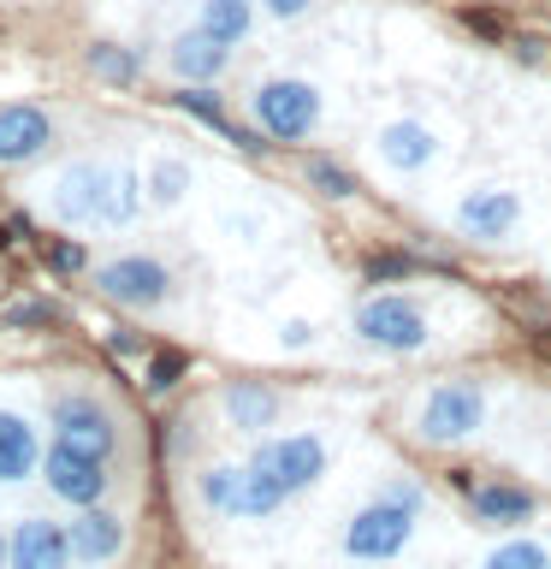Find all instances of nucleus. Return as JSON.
Listing matches in <instances>:
<instances>
[{"label": "nucleus", "instance_id": "nucleus-6", "mask_svg": "<svg viewBox=\"0 0 551 569\" xmlns=\"http://www.w3.org/2000/svg\"><path fill=\"white\" fill-rule=\"evenodd\" d=\"M487 416H492L487 386L439 380L433 391H421V403H415V439L421 445H462V439H474L480 427H487Z\"/></svg>", "mask_w": 551, "mask_h": 569}, {"label": "nucleus", "instance_id": "nucleus-11", "mask_svg": "<svg viewBox=\"0 0 551 569\" xmlns=\"http://www.w3.org/2000/svg\"><path fill=\"white\" fill-rule=\"evenodd\" d=\"M53 142H60V119H53L48 107H30V101H7V107H0V167H7V172L48 160Z\"/></svg>", "mask_w": 551, "mask_h": 569}, {"label": "nucleus", "instance_id": "nucleus-25", "mask_svg": "<svg viewBox=\"0 0 551 569\" xmlns=\"http://www.w3.org/2000/svg\"><path fill=\"white\" fill-rule=\"evenodd\" d=\"M83 60H89V71H96V78L101 83H137V53H124L119 42H96V48H89L83 53Z\"/></svg>", "mask_w": 551, "mask_h": 569}, {"label": "nucleus", "instance_id": "nucleus-30", "mask_svg": "<svg viewBox=\"0 0 551 569\" xmlns=\"http://www.w3.org/2000/svg\"><path fill=\"white\" fill-rule=\"evenodd\" d=\"M314 338H320V327H314V320H284V327H279V350H314Z\"/></svg>", "mask_w": 551, "mask_h": 569}, {"label": "nucleus", "instance_id": "nucleus-33", "mask_svg": "<svg viewBox=\"0 0 551 569\" xmlns=\"http://www.w3.org/2000/svg\"><path fill=\"white\" fill-rule=\"evenodd\" d=\"M0 569H7V533H0Z\"/></svg>", "mask_w": 551, "mask_h": 569}, {"label": "nucleus", "instance_id": "nucleus-31", "mask_svg": "<svg viewBox=\"0 0 551 569\" xmlns=\"http://www.w3.org/2000/svg\"><path fill=\"white\" fill-rule=\"evenodd\" d=\"M226 231H231V238H243V243H256L267 226L256 220V213H226Z\"/></svg>", "mask_w": 551, "mask_h": 569}, {"label": "nucleus", "instance_id": "nucleus-26", "mask_svg": "<svg viewBox=\"0 0 551 569\" xmlns=\"http://www.w3.org/2000/svg\"><path fill=\"white\" fill-rule=\"evenodd\" d=\"M380 498H391V505H403L409 516H427V492H421V480H409V475H391Z\"/></svg>", "mask_w": 551, "mask_h": 569}, {"label": "nucleus", "instance_id": "nucleus-10", "mask_svg": "<svg viewBox=\"0 0 551 569\" xmlns=\"http://www.w3.org/2000/svg\"><path fill=\"white\" fill-rule=\"evenodd\" d=\"M451 226L469 243H504V238H515V226H522V190L498 184V178L492 184H469L451 208Z\"/></svg>", "mask_w": 551, "mask_h": 569}, {"label": "nucleus", "instance_id": "nucleus-23", "mask_svg": "<svg viewBox=\"0 0 551 569\" xmlns=\"http://www.w3.org/2000/svg\"><path fill=\"white\" fill-rule=\"evenodd\" d=\"M480 569H551V546L515 533V540H498L487 558H480Z\"/></svg>", "mask_w": 551, "mask_h": 569}, {"label": "nucleus", "instance_id": "nucleus-22", "mask_svg": "<svg viewBox=\"0 0 551 569\" xmlns=\"http://www.w3.org/2000/svg\"><path fill=\"white\" fill-rule=\"evenodd\" d=\"M196 498L208 516L238 522V498H243V462H202L196 469Z\"/></svg>", "mask_w": 551, "mask_h": 569}, {"label": "nucleus", "instance_id": "nucleus-16", "mask_svg": "<svg viewBox=\"0 0 551 569\" xmlns=\"http://www.w3.org/2000/svg\"><path fill=\"white\" fill-rule=\"evenodd\" d=\"M279 391L273 386H261V380H231L220 391V416L231 433H243V439H267V427H279Z\"/></svg>", "mask_w": 551, "mask_h": 569}, {"label": "nucleus", "instance_id": "nucleus-14", "mask_svg": "<svg viewBox=\"0 0 551 569\" xmlns=\"http://www.w3.org/2000/svg\"><path fill=\"white\" fill-rule=\"evenodd\" d=\"M71 528L53 516H18L7 533V569H71Z\"/></svg>", "mask_w": 551, "mask_h": 569}, {"label": "nucleus", "instance_id": "nucleus-29", "mask_svg": "<svg viewBox=\"0 0 551 569\" xmlns=\"http://www.w3.org/2000/svg\"><path fill=\"white\" fill-rule=\"evenodd\" d=\"M178 373H184V356H178V350L154 356V362H149V391H172V386H178Z\"/></svg>", "mask_w": 551, "mask_h": 569}, {"label": "nucleus", "instance_id": "nucleus-32", "mask_svg": "<svg viewBox=\"0 0 551 569\" xmlns=\"http://www.w3.org/2000/svg\"><path fill=\"white\" fill-rule=\"evenodd\" d=\"M53 267H83V249H71V243H60V249H53Z\"/></svg>", "mask_w": 551, "mask_h": 569}, {"label": "nucleus", "instance_id": "nucleus-5", "mask_svg": "<svg viewBox=\"0 0 551 569\" xmlns=\"http://www.w3.org/2000/svg\"><path fill=\"white\" fill-rule=\"evenodd\" d=\"M350 332H355V345H368L380 356H415V350H427V338H433L427 309L415 297H398V291H373V297L355 302Z\"/></svg>", "mask_w": 551, "mask_h": 569}, {"label": "nucleus", "instance_id": "nucleus-27", "mask_svg": "<svg viewBox=\"0 0 551 569\" xmlns=\"http://www.w3.org/2000/svg\"><path fill=\"white\" fill-rule=\"evenodd\" d=\"M256 7L273 18V24H302V18H309L320 0H256Z\"/></svg>", "mask_w": 551, "mask_h": 569}, {"label": "nucleus", "instance_id": "nucleus-9", "mask_svg": "<svg viewBox=\"0 0 551 569\" xmlns=\"http://www.w3.org/2000/svg\"><path fill=\"white\" fill-rule=\"evenodd\" d=\"M48 487V498H60L66 510H89V505H107L113 498V462L101 457H83L71 451V445H53L42 451V475H36Z\"/></svg>", "mask_w": 551, "mask_h": 569}, {"label": "nucleus", "instance_id": "nucleus-17", "mask_svg": "<svg viewBox=\"0 0 551 569\" xmlns=\"http://www.w3.org/2000/svg\"><path fill=\"white\" fill-rule=\"evenodd\" d=\"M226 66H231V48L226 42H213L208 30H178L172 42H167V71L178 83H213V78H226Z\"/></svg>", "mask_w": 551, "mask_h": 569}, {"label": "nucleus", "instance_id": "nucleus-7", "mask_svg": "<svg viewBox=\"0 0 551 569\" xmlns=\"http://www.w3.org/2000/svg\"><path fill=\"white\" fill-rule=\"evenodd\" d=\"M415 522L421 516H409L403 505H391V498L373 492L368 505L350 510L344 533H338V551H344L350 563H391L409 551V540H415Z\"/></svg>", "mask_w": 551, "mask_h": 569}, {"label": "nucleus", "instance_id": "nucleus-21", "mask_svg": "<svg viewBox=\"0 0 551 569\" xmlns=\"http://www.w3.org/2000/svg\"><path fill=\"white\" fill-rule=\"evenodd\" d=\"M196 30H208L226 48H243L256 36V0H196Z\"/></svg>", "mask_w": 551, "mask_h": 569}, {"label": "nucleus", "instance_id": "nucleus-1", "mask_svg": "<svg viewBox=\"0 0 551 569\" xmlns=\"http://www.w3.org/2000/svg\"><path fill=\"white\" fill-rule=\"evenodd\" d=\"M42 416H48L53 445H71V451H83V457L113 462L119 445H124V421H119L113 398H107L96 380H83V373H60V380H48Z\"/></svg>", "mask_w": 551, "mask_h": 569}, {"label": "nucleus", "instance_id": "nucleus-3", "mask_svg": "<svg viewBox=\"0 0 551 569\" xmlns=\"http://www.w3.org/2000/svg\"><path fill=\"white\" fill-rule=\"evenodd\" d=\"M249 119L273 142H309L327 119V96L309 78H261L249 89Z\"/></svg>", "mask_w": 551, "mask_h": 569}, {"label": "nucleus", "instance_id": "nucleus-13", "mask_svg": "<svg viewBox=\"0 0 551 569\" xmlns=\"http://www.w3.org/2000/svg\"><path fill=\"white\" fill-rule=\"evenodd\" d=\"M439 149L444 142L427 119H385L380 131H373V154H380V167L391 178H421L439 160Z\"/></svg>", "mask_w": 551, "mask_h": 569}, {"label": "nucleus", "instance_id": "nucleus-15", "mask_svg": "<svg viewBox=\"0 0 551 569\" xmlns=\"http://www.w3.org/2000/svg\"><path fill=\"white\" fill-rule=\"evenodd\" d=\"M71 558H78L83 569H101L113 563L124 551V516L107 510V505H89V510H71Z\"/></svg>", "mask_w": 551, "mask_h": 569}, {"label": "nucleus", "instance_id": "nucleus-20", "mask_svg": "<svg viewBox=\"0 0 551 569\" xmlns=\"http://www.w3.org/2000/svg\"><path fill=\"white\" fill-rule=\"evenodd\" d=\"M190 184H196V167L184 154H154L149 172H142V202H149L154 213H172L190 196Z\"/></svg>", "mask_w": 551, "mask_h": 569}, {"label": "nucleus", "instance_id": "nucleus-8", "mask_svg": "<svg viewBox=\"0 0 551 569\" xmlns=\"http://www.w3.org/2000/svg\"><path fill=\"white\" fill-rule=\"evenodd\" d=\"M101 172H107V154L60 160L42 184V213L66 231H96L101 226Z\"/></svg>", "mask_w": 551, "mask_h": 569}, {"label": "nucleus", "instance_id": "nucleus-19", "mask_svg": "<svg viewBox=\"0 0 551 569\" xmlns=\"http://www.w3.org/2000/svg\"><path fill=\"white\" fill-rule=\"evenodd\" d=\"M469 510L492 528H515V522H528V516L540 510V498H533L528 487H510V480H487V487H469Z\"/></svg>", "mask_w": 551, "mask_h": 569}, {"label": "nucleus", "instance_id": "nucleus-24", "mask_svg": "<svg viewBox=\"0 0 551 569\" xmlns=\"http://www.w3.org/2000/svg\"><path fill=\"white\" fill-rule=\"evenodd\" d=\"M302 178H309V184L327 196V202H350V196H355V178L338 167L332 154H309V160H302Z\"/></svg>", "mask_w": 551, "mask_h": 569}, {"label": "nucleus", "instance_id": "nucleus-18", "mask_svg": "<svg viewBox=\"0 0 551 569\" xmlns=\"http://www.w3.org/2000/svg\"><path fill=\"white\" fill-rule=\"evenodd\" d=\"M142 213V172L131 154H107L101 172V231H131Z\"/></svg>", "mask_w": 551, "mask_h": 569}, {"label": "nucleus", "instance_id": "nucleus-12", "mask_svg": "<svg viewBox=\"0 0 551 569\" xmlns=\"http://www.w3.org/2000/svg\"><path fill=\"white\" fill-rule=\"evenodd\" d=\"M42 421L30 416L24 403L0 398V492L24 487L30 475H42Z\"/></svg>", "mask_w": 551, "mask_h": 569}, {"label": "nucleus", "instance_id": "nucleus-28", "mask_svg": "<svg viewBox=\"0 0 551 569\" xmlns=\"http://www.w3.org/2000/svg\"><path fill=\"white\" fill-rule=\"evenodd\" d=\"M415 267H421L415 256H373V261H368V279H373V284H385V279H409Z\"/></svg>", "mask_w": 551, "mask_h": 569}, {"label": "nucleus", "instance_id": "nucleus-4", "mask_svg": "<svg viewBox=\"0 0 551 569\" xmlns=\"http://www.w3.org/2000/svg\"><path fill=\"white\" fill-rule=\"evenodd\" d=\"M243 462L261 480H273L284 498H302L332 469V445H327V433H314V427H302V433H267V439H256V451Z\"/></svg>", "mask_w": 551, "mask_h": 569}, {"label": "nucleus", "instance_id": "nucleus-2", "mask_svg": "<svg viewBox=\"0 0 551 569\" xmlns=\"http://www.w3.org/2000/svg\"><path fill=\"white\" fill-rule=\"evenodd\" d=\"M89 284L131 315H160L178 291V273L154 256V249H119V256H101L89 267Z\"/></svg>", "mask_w": 551, "mask_h": 569}]
</instances>
